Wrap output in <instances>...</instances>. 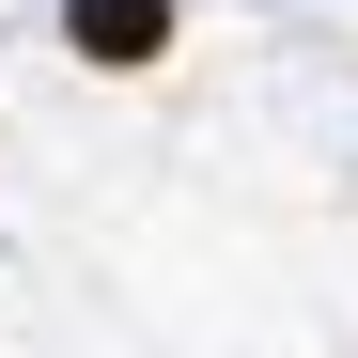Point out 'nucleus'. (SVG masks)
<instances>
[{"label": "nucleus", "instance_id": "f257e3e1", "mask_svg": "<svg viewBox=\"0 0 358 358\" xmlns=\"http://www.w3.org/2000/svg\"><path fill=\"white\" fill-rule=\"evenodd\" d=\"M63 47L109 63V78H141L156 47H171V0H63Z\"/></svg>", "mask_w": 358, "mask_h": 358}]
</instances>
